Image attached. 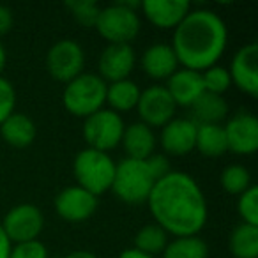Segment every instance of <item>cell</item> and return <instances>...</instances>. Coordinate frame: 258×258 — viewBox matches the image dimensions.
I'll return each instance as SVG.
<instances>
[{
  "label": "cell",
  "mask_w": 258,
  "mask_h": 258,
  "mask_svg": "<svg viewBox=\"0 0 258 258\" xmlns=\"http://www.w3.org/2000/svg\"><path fill=\"white\" fill-rule=\"evenodd\" d=\"M37 135L36 122L27 113L15 111L0 124V137L9 147L27 149L34 144Z\"/></svg>",
  "instance_id": "cell-20"
},
{
  "label": "cell",
  "mask_w": 258,
  "mask_h": 258,
  "mask_svg": "<svg viewBox=\"0 0 258 258\" xmlns=\"http://www.w3.org/2000/svg\"><path fill=\"white\" fill-rule=\"evenodd\" d=\"M219 182H221V187L225 193L235 195V197L242 195L244 191L253 186L251 173L244 165H228L221 172Z\"/></svg>",
  "instance_id": "cell-27"
},
{
  "label": "cell",
  "mask_w": 258,
  "mask_h": 258,
  "mask_svg": "<svg viewBox=\"0 0 258 258\" xmlns=\"http://www.w3.org/2000/svg\"><path fill=\"white\" fill-rule=\"evenodd\" d=\"M165 89L172 96L173 103L177 106L189 108L202 94L204 90V82H202V73L191 71V69L180 68L166 80Z\"/></svg>",
  "instance_id": "cell-18"
},
{
  "label": "cell",
  "mask_w": 258,
  "mask_h": 258,
  "mask_svg": "<svg viewBox=\"0 0 258 258\" xmlns=\"http://www.w3.org/2000/svg\"><path fill=\"white\" fill-rule=\"evenodd\" d=\"M117 258H156V256H151V254H145L142 251L135 249V247H129V249H124Z\"/></svg>",
  "instance_id": "cell-35"
},
{
  "label": "cell",
  "mask_w": 258,
  "mask_h": 258,
  "mask_svg": "<svg viewBox=\"0 0 258 258\" xmlns=\"http://www.w3.org/2000/svg\"><path fill=\"white\" fill-rule=\"evenodd\" d=\"M0 200H2V191H0Z\"/></svg>",
  "instance_id": "cell-38"
},
{
  "label": "cell",
  "mask_w": 258,
  "mask_h": 258,
  "mask_svg": "<svg viewBox=\"0 0 258 258\" xmlns=\"http://www.w3.org/2000/svg\"><path fill=\"white\" fill-rule=\"evenodd\" d=\"M237 212H239L240 223L258 226V187L251 186L237 198Z\"/></svg>",
  "instance_id": "cell-30"
},
{
  "label": "cell",
  "mask_w": 258,
  "mask_h": 258,
  "mask_svg": "<svg viewBox=\"0 0 258 258\" xmlns=\"http://www.w3.org/2000/svg\"><path fill=\"white\" fill-rule=\"evenodd\" d=\"M154 223L168 235H198L209 218V207L200 184L180 170H172L158 180L147 198Z\"/></svg>",
  "instance_id": "cell-1"
},
{
  "label": "cell",
  "mask_w": 258,
  "mask_h": 258,
  "mask_svg": "<svg viewBox=\"0 0 258 258\" xmlns=\"http://www.w3.org/2000/svg\"><path fill=\"white\" fill-rule=\"evenodd\" d=\"M66 8L73 15V18L85 29H94L99 16L101 6L96 0H69L66 2Z\"/></svg>",
  "instance_id": "cell-28"
},
{
  "label": "cell",
  "mask_w": 258,
  "mask_h": 258,
  "mask_svg": "<svg viewBox=\"0 0 258 258\" xmlns=\"http://www.w3.org/2000/svg\"><path fill=\"white\" fill-rule=\"evenodd\" d=\"M175 110L177 104L173 103L165 85H151L142 90L137 104L140 122L151 129L163 127L165 124H168L172 118H175Z\"/></svg>",
  "instance_id": "cell-10"
},
{
  "label": "cell",
  "mask_w": 258,
  "mask_h": 258,
  "mask_svg": "<svg viewBox=\"0 0 258 258\" xmlns=\"http://www.w3.org/2000/svg\"><path fill=\"white\" fill-rule=\"evenodd\" d=\"M0 225L11 244L36 240L44 228V214L34 204H18L6 212Z\"/></svg>",
  "instance_id": "cell-9"
},
{
  "label": "cell",
  "mask_w": 258,
  "mask_h": 258,
  "mask_svg": "<svg viewBox=\"0 0 258 258\" xmlns=\"http://www.w3.org/2000/svg\"><path fill=\"white\" fill-rule=\"evenodd\" d=\"M197 124L191 118L175 117L161 127L159 145L168 156H186L195 151Z\"/></svg>",
  "instance_id": "cell-15"
},
{
  "label": "cell",
  "mask_w": 258,
  "mask_h": 258,
  "mask_svg": "<svg viewBox=\"0 0 258 258\" xmlns=\"http://www.w3.org/2000/svg\"><path fill=\"white\" fill-rule=\"evenodd\" d=\"M202 82H204L205 92L218 94V96H223V94L230 89V85H232L228 69L218 64L205 69V71H202Z\"/></svg>",
  "instance_id": "cell-29"
},
{
  "label": "cell",
  "mask_w": 258,
  "mask_h": 258,
  "mask_svg": "<svg viewBox=\"0 0 258 258\" xmlns=\"http://www.w3.org/2000/svg\"><path fill=\"white\" fill-rule=\"evenodd\" d=\"M228 151L239 156H251L258 151V118L251 111H237L223 125Z\"/></svg>",
  "instance_id": "cell-11"
},
{
  "label": "cell",
  "mask_w": 258,
  "mask_h": 258,
  "mask_svg": "<svg viewBox=\"0 0 258 258\" xmlns=\"http://www.w3.org/2000/svg\"><path fill=\"white\" fill-rule=\"evenodd\" d=\"M168 172H172V166L163 154H152L149 159L124 158L117 163L111 191L124 204L142 205L147 202L154 184Z\"/></svg>",
  "instance_id": "cell-3"
},
{
  "label": "cell",
  "mask_w": 258,
  "mask_h": 258,
  "mask_svg": "<svg viewBox=\"0 0 258 258\" xmlns=\"http://www.w3.org/2000/svg\"><path fill=\"white\" fill-rule=\"evenodd\" d=\"M62 104L71 115L80 118L90 117L106 104V83L96 73H82L66 83Z\"/></svg>",
  "instance_id": "cell-6"
},
{
  "label": "cell",
  "mask_w": 258,
  "mask_h": 258,
  "mask_svg": "<svg viewBox=\"0 0 258 258\" xmlns=\"http://www.w3.org/2000/svg\"><path fill=\"white\" fill-rule=\"evenodd\" d=\"M137 66V53L131 44H108L97 58V76L104 83L127 80Z\"/></svg>",
  "instance_id": "cell-13"
},
{
  "label": "cell",
  "mask_w": 258,
  "mask_h": 258,
  "mask_svg": "<svg viewBox=\"0 0 258 258\" xmlns=\"http://www.w3.org/2000/svg\"><path fill=\"white\" fill-rule=\"evenodd\" d=\"M124 127L125 124L120 115L111 111L110 108H103L83 118L82 135L89 149L110 152L120 145Z\"/></svg>",
  "instance_id": "cell-7"
},
{
  "label": "cell",
  "mask_w": 258,
  "mask_h": 258,
  "mask_svg": "<svg viewBox=\"0 0 258 258\" xmlns=\"http://www.w3.org/2000/svg\"><path fill=\"white\" fill-rule=\"evenodd\" d=\"M140 9L156 29L175 30V27L191 11V6L186 0H145Z\"/></svg>",
  "instance_id": "cell-16"
},
{
  "label": "cell",
  "mask_w": 258,
  "mask_h": 258,
  "mask_svg": "<svg viewBox=\"0 0 258 258\" xmlns=\"http://www.w3.org/2000/svg\"><path fill=\"white\" fill-rule=\"evenodd\" d=\"M195 149L205 158H221L228 152L225 129L221 124L197 125V142Z\"/></svg>",
  "instance_id": "cell-23"
},
{
  "label": "cell",
  "mask_w": 258,
  "mask_h": 258,
  "mask_svg": "<svg viewBox=\"0 0 258 258\" xmlns=\"http://www.w3.org/2000/svg\"><path fill=\"white\" fill-rule=\"evenodd\" d=\"M9 258H48V247L39 239L13 244Z\"/></svg>",
  "instance_id": "cell-32"
},
{
  "label": "cell",
  "mask_w": 258,
  "mask_h": 258,
  "mask_svg": "<svg viewBox=\"0 0 258 258\" xmlns=\"http://www.w3.org/2000/svg\"><path fill=\"white\" fill-rule=\"evenodd\" d=\"M11 240L8 239L4 228L0 225V258H9V253H11Z\"/></svg>",
  "instance_id": "cell-34"
},
{
  "label": "cell",
  "mask_w": 258,
  "mask_h": 258,
  "mask_svg": "<svg viewBox=\"0 0 258 258\" xmlns=\"http://www.w3.org/2000/svg\"><path fill=\"white\" fill-rule=\"evenodd\" d=\"M233 258H258V226L239 223L228 237Z\"/></svg>",
  "instance_id": "cell-24"
},
{
  "label": "cell",
  "mask_w": 258,
  "mask_h": 258,
  "mask_svg": "<svg viewBox=\"0 0 258 258\" xmlns=\"http://www.w3.org/2000/svg\"><path fill=\"white\" fill-rule=\"evenodd\" d=\"M85 69V51L73 39H60L48 50L46 71L55 82L69 83Z\"/></svg>",
  "instance_id": "cell-8"
},
{
  "label": "cell",
  "mask_w": 258,
  "mask_h": 258,
  "mask_svg": "<svg viewBox=\"0 0 258 258\" xmlns=\"http://www.w3.org/2000/svg\"><path fill=\"white\" fill-rule=\"evenodd\" d=\"M140 6L142 2H115L101 8L94 29L108 44H131L142 29L137 11Z\"/></svg>",
  "instance_id": "cell-4"
},
{
  "label": "cell",
  "mask_w": 258,
  "mask_h": 258,
  "mask_svg": "<svg viewBox=\"0 0 258 258\" xmlns=\"http://www.w3.org/2000/svg\"><path fill=\"white\" fill-rule=\"evenodd\" d=\"M64 258H99L96 253H92V251H87V249H76V251H71V253H68Z\"/></svg>",
  "instance_id": "cell-36"
},
{
  "label": "cell",
  "mask_w": 258,
  "mask_h": 258,
  "mask_svg": "<svg viewBox=\"0 0 258 258\" xmlns=\"http://www.w3.org/2000/svg\"><path fill=\"white\" fill-rule=\"evenodd\" d=\"M140 66L151 80H168L179 69V60L168 43H154L140 57Z\"/></svg>",
  "instance_id": "cell-17"
},
{
  "label": "cell",
  "mask_w": 258,
  "mask_h": 258,
  "mask_svg": "<svg viewBox=\"0 0 258 258\" xmlns=\"http://www.w3.org/2000/svg\"><path fill=\"white\" fill-rule=\"evenodd\" d=\"M120 145L125 152V158L129 159H149L156 154L158 138L154 135V129L142 124L140 120L133 122L124 127Z\"/></svg>",
  "instance_id": "cell-19"
},
{
  "label": "cell",
  "mask_w": 258,
  "mask_h": 258,
  "mask_svg": "<svg viewBox=\"0 0 258 258\" xmlns=\"http://www.w3.org/2000/svg\"><path fill=\"white\" fill-rule=\"evenodd\" d=\"M97 205H99V198L76 184L58 191L53 200L57 216L68 223H83L90 219L96 214Z\"/></svg>",
  "instance_id": "cell-12"
},
{
  "label": "cell",
  "mask_w": 258,
  "mask_h": 258,
  "mask_svg": "<svg viewBox=\"0 0 258 258\" xmlns=\"http://www.w3.org/2000/svg\"><path fill=\"white\" fill-rule=\"evenodd\" d=\"M142 89L133 80H120V82L106 83V104L115 113L137 110Z\"/></svg>",
  "instance_id": "cell-22"
},
{
  "label": "cell",
  "mask_w": 258,
  "mask_h": 258,
  "mask_svg": "<svg viewBox=\"0 0 258 258\" xmlns=\"http://www.w3.org/2000/svg\"><path fill=\"white\" fill-rule=\"evenodd\" d=\"M168 233L156 223H149L144 225L135 235V249L142 251L151 256H158L165 251L166 244H168Z\"/></svg>",
  "instance_id": "cell-26"
},
{
  "label": "cell",
  "mask_w": 258,
  "mask_h": 258,
  "mask_svg": "<svg viewBox=\"0 0 258 258\" xmlns=\"http://www.w3.org/2000/svg\"><path fill=\"white\" fill-rule=\"evenodd\" d=\"M161 258H209V246L202 237H173L168 240Z\"/></svg>",
  "instance_id": "cell-25"
},
{
  "label": "cell",
  "mask_w": 258,
  "mask_h": 258,
  "mask_svg": "<svg viewBox=\"0 0 258 258\" xmlns=\"http://www.w3.org/2000/svg\"><path fill=\"white\" fill-rule=\"evenodd\" d=\"M115 168L117 163L108 152L94 151L89 147L80 151L73 161V175L76 179V186L83 187L97 198L111 191Z\"/></svg>",
  "instance_id": "cell-5"
},
{
  "label": "cell",
  "mask_w": 258,
  "mask_h": 258,
  "mask_svg": "<svg viewBox=\"0 0 258 258\" xmlns=\"http://www.w3.org/2000/svg\"><path fill=\"white\" fill-rule=\"evenodd\" d=\"M228 43V29L211 9H195L175 27L172 50L179 66L191 71H205L218 64Z\"/></svg>",
  "instance_id": "cell-2"
},
{
  "label": "cell",
  "mask_w": 258,
  "mask_h": 258,
  "mask_svg": "<svg viewBox=\"0 0 258 258\" xmlns=\"http://www.w3.org/2000/svg\"><path fill=\"white\" fill-rule=\"evenodd\" d=\"M16 111V89L8 78L0 75V124Z\"/></svg>",
  "instance_id": "cell-31"
},
{
  "label": "cell",
  "mask_w": 258,
  "mask_h": 258,
  "mask_svg": "<svg viewBox=\"0 0 258 258\" xmlns=\"http://www.w3.org/2000/svg\"><path fill=\"white\" fill-rule=\"evenodd\" d=\"M6 64H8V51H6L4 44H2V41H0V75H2V71H4Z\"/></svg>",
  "instance_id": "cell-37"
},
{
  "label": "cell",
  "mask_w": 258,
  "mask_h": 258,
  "mask_svg": "<svg viewBox=\"0 0 258 258\" xmlns=\"http://www.w3.org/2000/svg\"><path fill=\"white\" fill-rule=\"evenodd\" d=\"M232 85L251 97L258 96V44L249 43L239 48L228 69Z\"/></svg>",
  "instance_id": "cell-14"
},
{
  "label": "cell",
  "mask_w": 258,
  "mask_h": 258,
  "mask_svg": "<svg viewBox=\"0 0 258 258\" xmlns=\"http://www.w3.org/2000/svg\"><path fill=\"white\" fill-rule=\"evenodd\" d=\"M191 120L197 125L221 124L228 117V103L223 96L204 92L191 104Z\"/></svg>",
  "instance_id": "cell-21"
},
{
  "label": "cell",
  "mask_w": 258,
  "mask_h": 258,
  "mask_svg": "<svg viewBox=\"0 0 258 258\" xmlns=\"http://www.w3.org/2000/svg\"><path fill=\"white\" fill-rule=\"evenodd\" d=\"M15 25V15L8 6H0V37L11 32Z\"/></svg>",
  "instance_id": "cell-33"
}]
</instances>
